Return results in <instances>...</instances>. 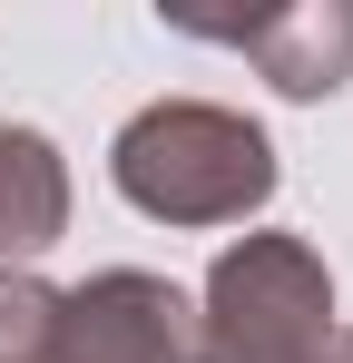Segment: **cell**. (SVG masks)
Listing matches in <instances>:
<instances>
[{
    "label": "cell",
    "instance_id": "obj_1",
    "mask_svg": "<svg viewBox=\"0 0 353 363\" xmlns=\"http://www.w3.org/2000/svg\"><path fill=\"white\" fill-rule=\"evenodd\" d=\"M108 177L157 226H245L275 196V138L216 99H157L118 128Z\"/></svg>",
    "mask_w": 353,
    "mask_h": 363
},
{
    "label": "cell",
    "instance_id": "obj_2",
    "mask_svg": "<svg viewBox=\"0 0 353 363\" xmlns=\"http://www.w3.org/2000/svg\"><path fill=\"white\" fill-rule=\"evenodd\" d=\"M334 334V275L304 236H235L196 295V363H314Z\"/></svg>",
    "mask_w": 353,
    "mask_h": 363
},
{
    "label": "cell",
    "instance_id": "obj_3",
    "mask_svg": "<svg viewBox=\"0 0 353 363\" xmlns=\"http://www.w3.org/2000/svg\"><path fill=\"white\" fill-rule=\"evenodd\" d=\"M69 363H196V304L147 265H108L59 295Z\"/></svg>",
    "mask_w": 353,
    "mask_h": 363
},
{
    "label": "cell",
    "instance_id": "obj_4",
    "mask_svg": "<svg viewBox=\"0 0 353 363\" xmlns=\"http://www.w3.org/2000/svg\"><path fill=\"white\" fill-rule=\"evenodd\" d=\"M167 30L186 40H226L265 69L285 99H334L353 79V0H294V10H245V20H196V10H167Z\"/></svg>",
    "mask_w": 353,
    "mask_h": 363
},
{
    "label": "cell",
    "instance_id": "obj_5",
    "mask_svg": "<svg viewBox=\"0 0 353 363\" xmlns=\"http://www.w3.org/2000/svg\"><path fill=\"white\" fill-rule=\"evenodd\" d=\"M69 236V157H59L40 128L0 118V255L30 265Z\"/></svg>",
    "mask_w": 353,
    "mask_h": 363
},
{
    "label": "cell",
    "instance_id": "obj_6",
    "mask_svg": "<svg viewBox=\"0 0 353 363\" xmlns=\"http://www.w3.org/2000/svg\"><path fill=\"white\" fill-rule=\"evenodd\" d=\"M59 285L30 265H0V363H59Z\"/></svg>",
    "mask_w": 353,
    "mask_h": 363
},
{
    "label": "cell",
    "instance_id": "obj_7",
    "mask_svg": "<svg viewBox=\"0 0 353 363\" xmlns=\"http://www.w3.org/2000/svg\"><path fill=\"white\" fill-rule=\"evenodd\" d=\"M314 363H353V324H334V334H324V354Z\"/></svg>",
    "mask_w": 353,
    "mask_h": 363
}]
</instances>
